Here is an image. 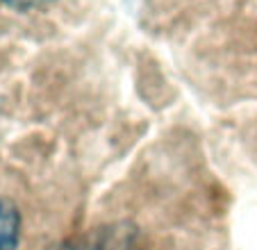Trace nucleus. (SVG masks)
<instances>
[{
    "label": "nucleus",
    "mask_w": 257,
    "mask_h": 250,
    "mask_svg": "<svg viewBox=\"0 0 257 250\" xmlns=\"http://www.w3.org/2000/svg\"><path fill=\"white\" fill-rule=\"evenodd\" d=\"M21 239V214L7 198H0V250H16Z\"/></svg>",
    "instance_id": "obj_1"
},
{
    "label": "nucleus",
    "mask_w": 257,
    "mask_h": 250,
    "mask_svg": "<svg viewBox=\"0 0 257 250\" xmlns=\"http://www.w3.org/2000/svg\"><path fill=\"white\" fill-rule=\"evenodd\" d=\"M0 3L12 7H41V5H50L55 0H0Z\"/></svg>",
    "instance_id": "obj_2"
},
{
    "label": "nucleus",
    "mask_w": 257,
    "mask_h": 250,
    "mask_svg": "<svg viewBox=\"0 0 257 250\" xmlns=\"http://www.w3.org/2000/svg\"><path fill=\"white\" fill-rule=\"evenodd\" d=\"M59 250H82V248H78V245H64V248H59Z\"/></svg>",
    "instance_id": "obj_3"
}]
</instances>
